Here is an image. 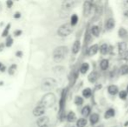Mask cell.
<instances>
[{
  "label": "cell",
  "mask_w": 128,
  "mask_h": 127,
  "mask_svg": "<svg viewBox=\"0 0 128 127\" xmlns=\"http://www.w3.org/2000/svg\"><path fill=\"white\" fill-rule=\"evenodd\" d=\"M68 48L66 46H58L53 51V59L55 62H60L66 57Z\"/></svg>",
  "instance_id": "6da1fadb"
},
{
  "label": "cell",
  "mask_w": 128,
  "mask_h": 127,
  "mask_svg": "<svg viewBox=\"0 0 128 127\" xmlns=\"http://www.w3.org/2000/svg\"><path fill=\"white\" fill-rule=\"evenodd\" d=\"M56 103V96L52 92L46 93V95L43 97L42 100H41L40 105H43L44 108H51Z\"/></svg>",
  "instance_id": "7a4b0ae2"
},
{
  "label": "cell",
  "mask_w": 128,
  "mask_h": 127,
  "mask_svg": "<svg viewBox=\"0 0 128 127\" xmlns=\"http://www.w3.org/2000/svg\"><path fill=\"white\" fill-rule=\"evenodd\" d=\"M57 85V82L54 78H46L42 81L41 84V89L44 92H47V91H51Z\"/></svg>",
  "instance_id": "3957f363"
},
{
  "label": "cell",
  "mask_w": 128,
  "mask_h": 127,
  "mask_svg": "<svg viewBox=\"0 0 128 127\" xmlns=\"http://www.w3.org/2000/svg\"><path fill=\"white\" fill-rule=\"evenodd\" d=\"M72 26L71 24H64L61 25L58 30V34L60 37H67L68 35L72 33Z\"/></svg>",
  "instance_id": "277c9868"
},
{
  "label": "cell",
  "mask_w": 128,
  "mask_h": 127,
  "mask_svg": "<svg viewBox=\"0 0 128 127\" xmlns=\"http://www.w3.org/2000/svg\"><path fill=\"white\" fill-rule=\"evenodd\" d=\"M92 8V4L90 1H86L84 3V7H83V12H84V17L89 16V14L91 13Z\"/></svg>",
  "instance_id": "5b68a950"
},
{
  "label": "cell",
  "mask_w": 128,
  "mask_h": 127,
  "mask_svg": "<svg viewBox=\"0 0 128 127\" xmlns=\"http://www.w3.org/2000/svg\"><path fill=\"white\" fill-rule=\"evenodd\" d=\"M78 3L76 1H72V0H68V1H64L62 3V8L64 10H70L74 7V5Z\"/></svg>",
  "instance_id": "8992f818"
},
{
  "label": "cell",
  "mask_w": 128,
  "mask_h": 127,
  "mask_svg": "<svg viewBox=\"0 0 128 127\" xmlns=\"http://www.w3.org/2000/svg\"><path fill=\"white\" fill-rule=\"evenodd\" d=\"M44 111H46V108H44L43 105H38L37 107L34 108L32 113H33V115L35 116V117H41V116L44 113Z\"/></svg>",
  "instance_id": "52a82bcc"
},
{
  "label": "cell",
  "mask_w": 128,
  "mask_h": 127,
  "mask_svg": "<svg viewBox=\"0 0 128 127\" xmlns=\"http://www.w3.org/2000/svg\"><path fill=\"white\" fill-rule=\"evenodd\" d=\"M49 118L48 117H40L37 121V125L38 127H47L49 125Z\"/></svg>",
  "instance_id": "ba28073f"
},
{
  "label": "cell",
  "mask_w": 128,
  "mask_h": 127,
  "mask_svg": "<svg viewBox=\"0 0 128 127\" xmlns=\"http://www.w3.org/2000/svg\"><path fill=\"white\" fill-rule=\"evenodd\" d=\"M98 50H100V47H98V44H93V45L90 46L89 49H88V51H87L88 56H90V57L94 56V55L98 51Z\"/></svg>",
  "instance_id": "9c48e42d"
},
{
  "label": "cell",
  "mask_w": 128,
  "mask_h": 127,
  "mask_svg": "<svg viewBox=\"0 0 128 127\" xmlns=\"http://www.w3.org/2000/svg\"><path fill=\"white\" fill-rule=\"evenodd\" d=\"M108 93L111 95H116L117 93H118V87L115 85H111L108 86L107 88Z\"/></svg>",
  "instance_id": "30bf717a"
},
{
  "label": "cell",
  "mask_w": 128,
  "mask_h": 127,
  "mask_svg": "<svg viewBox=\"0 0 128 127\" xmlns=\"http://www.w3.org/2000/svg\"><path fill=\"white\" fill-rule=\"evenodd\" d=\"M115 26V20L114 18H112V17H110V18L107 19V21H106V28L108 30V31H110V30L113 29Z\"/></svg>",
  "instance_id": "8fae6325"
},
{
  "label": "cell",
  "mask_w": 128,
  "mask_h": 127,
  "mask_svg": "<svg viewBox=\"0 0 128 127\" xmlns=\"http://www.w3.org/2000/svg\"><path fill=\"white\" fill-rule=\"evenodd\" d=\"M80 47H81L80 41L76 40L74 42V44H73L72 48V51L73 54H77V53H78V51H80Z\"/></svg>",
  "instance_id": "7c38bea8"
},
{
  "label": "cell",
  "mask_w": 128,
  "mask_h": 127,
  "mask_svg": "<svg viewBox=\"0 0 128 127\" xmlns=\"http://www.w3.org/2000/svg\"><path fill=\"white\" fill-rule=\"evenodd\" d=\"M127 51V45L125 42H121L118 44V53L123 56L125 52Z\"/></svg>",
  "instance_id": "4fadbf2b"
},
{
  "label": "cell",
  "mask_w": 128,
  "mask_h": 127,
  "mask_svg": "<svg viewBox=\"0 0 128 127\" xmlns=\"http://www.w3.org/2000/svg\"><path fill=\"white\" fill-rule=\"evenodd\" d=\"M98 121H100V115L98 113H92L90 116V123H91V125L94 126Z\"/></svg>",
  "instance_id": "5bb4252c"
},
{
  "label": "cell",
  "mask_w": 128,
  "mask_h": 127,
  "mask_svg": "<svg viewBox=\"0 0 128 127\" xmlns=\"http://www.w3.org/2000/svg\"><path fill=\"white\" fill-rule=\"evenodd\" d=\"M100 67L102 71H106V70L108 69L109 67V60L106 59V58H104L100 61Z\"/></svg>",
  "instance_id": "9a60e30c"
},
{
  "label": "cell",
  "mask_w": 128,
  "mask_h": 127,
  "mask_svg": "<svg viewBox=\"0 0 128 127\" xmlns=\"http://www.w3.org/2000/svg\"><path fill=\"white\" fill-rule=\"evenodd\" d=\"M114 116H115V110L112 108H110L106 112L104 117L106 119H111V118L114 117Z\"/></svg>",
  "instance_id": "2e32d148"
},
{
  "label": "cell",
  "mask_w": 128,
  "mask_h": 127,
  "mask_svg": "<svg viewBox=\"0 0 128 127\" xmlns=\"http://www.w3.org/2000/svg\"><path fill=\"white\" fill-rule=\"evenodd\" d=\"M97 79H98V74H97V72L96 71H92L89 74V76H88V80H89V82H91V83H95V82L97 81Z\"/></svg>",
  "instance_id": "e0dca14e"
},
{
  "label": "cell",
  "mask_w": 128,
  "mask_h": 127,
  "mask_svg": "<svg viewBox=\"0 0 128 127\" xmlns=\"http://www.w3.org/2000/svg\"><path fill=\"white\" fill-rule=\"evenodd\" d=\"M90 113H91V108H90V106H88V105H86V106L82 109V111H81V114H82V116L84 118L88 117V116L90 115Z\"/></svg>",
  "instance_id": "ac0fdd59"
},
{
  "label": "cell",
  "mask_w": 128,
  "mask_h": 127,
  "mask_svg": "<svg viewBox=\"0 0 128 127\" xmlns=\"http://www.w3.org/2000/svg\"><path fill=\"white\" fill-rule=\"evenodd\" d=\"M127 31L124 27H120L118 30V37L120 38H126L127 37Z\"/></svg>",
  "instance_id": "d6986e66"
},
{
  "label": "cell",
  "mask_w": 128,
  "mask_h": 127,
  "mask_svg": "<svg viewBox=\"0 0 128 127\" xmlns=\"http://www.w3.org/2000/svg\"><path fill=\"white\" fill-rule=\"evenodd\" d=\"M91 32L94 37H98L100 36V28L97 25H93L92 27L91 28Z\"/></svg>",
  "instance_id": "ffe728a7"
},
{
  "label": "cell",
  "mask_w": 128,
  "mask_h": 127,
  "mask_svg": "<svg viewBox=\"0 0 128 127\" xmlns=\"http://www.w3.org/2000/svg\"><path fill=\"white\" fill-rule=\"evenodd\" d=\"M87 125V120L86 119H79L78 120H77L76 126L77 127H86Z\"/></svg>",
  "instance_id": "44dd1931"
},
{
  "label": "cell",
  "mask_w": 128,
  "mask_h": 127,
  "mask_svg": "<svg viewBox=\"0 0 128 127\" xmlns=\"http://www.w3.org/2000/svg\"><path fill=\"white\" fill-rule=\"evenodd\" d=\"M90 68V65L88 63H83L82 65H81L80 67V72L82 73V74H86V72L88 71V70H89Z\"/></svg>",
  "instance_id": "7402d4cb"
},
{
  "label": "cell",
  "mask_w": 128,
  "mask_h": 127,
  "mask_svg": "<svg viewBox=\"0 0 128 127\" xmlns=\"http://www.w3.org/2000/svg\"><path fill=\"white\" fill-rule=\"evenodd\" d=\"M67 121L68 122H74L76 120V114L74 113L73 112H70L69 113L67 114Z\"/></svg>",
  "instance_id": "603a6c76"
},
{
  "label": "cell",
  "mask_w": 128,
  "mask_h": 127,
  "mask_svg": "<svg viewBox=\"0 0 128 127\" xmlns=\"http://www.w3.org/2000/svg\"><path fill=\"white\" fill-rule=\"evenodd\" d=\"M108 45L106 44H102L100 46V51L102 55H106V53L108 52Z\"/></svg>",
  "instance_id": "cb8c5ba5"
},
{
  "label": "cell",
  "mask_w": 128,
  "mask_h": 127,
  "mask_svg": "<svg viewBox=\"0 0 128 127\" xmlns=\"http://www.w3.org/2000/svg\"><path fill=\"white\" fill-rule=\"evenodd\" d=\"M82 95H83L84 98H90V97L92 96V90L90 88L84 89V90H83V92H82Z\"/></svg>",
  "instance_id": "d4e9b609"
},
{
  "label": "cell",
  "mask_w": 128,
  "mask_h": 127,
  "mask_svg": "<svg viewBox=\"0 0 128 127\" xmlns=\"http://www.w3.org/2000/svg\"><path fill=\"white\" fill-rule=\"evenodd\" d=\"M120 75L128 74V65L127 64H123V65L120 68Z\"/></svg>",
  "instance_id": "484cf974"
},
{
  "label": "cell",
  "mask_w": 128,
  "mask_h": 127,
  "mask_svg": "<svg viewBox=\"0 0 128 127\" xmlns=\"http://www.w3.org/2000/svg\"><path fill=\"white\" fill-rule=\"evenodd\" d=\"M74 103H75V105L80 106V105H82L83 103H84V99H83V98H81L80 96H77V97H75Z\"/></svg>",
  "instance_id": "4316f807"
},
{
  "label": "cell",
  "mask_w": 128,
  "mask_h": 127,
  "mask_svg": "<svg viewBox=\"0 0 128 127\" xmlns=\"http://www.w3.org/2000/svg\"><path fill=\"white\" fill-rule=\"evenodd\" d=\"M78 21V16L76 15V14H73V15L71 17V23H70V24H72V26L76 25Z\"/></svg>",
  "instance_id": "83f0119b"
},
{
  "label": "cell",
  "mask_w": 128,
  "mask_h": 127,
  "mask_svg": "<svg viewBox=\"0 0 128 127\" xmlns=\"http://www.w3.org/2000/svg\"><path fill=\"white\" fill-rule=\"evenodd\" d=\"M118 97H120V99L125 100L126 98V97H127V92H126V91H125V90L120 91V93H118Z\"/></svg>",
  "instance_id": "f1b7e54d"
},
{
  "label": "cell",
  "mask_w": 128,
  "mask_h": 127,
  "mask_svg": "<svg viewBox=\"0 0 128 127\" xmlns=\"http://www.w3.org/2000/svg\"><path fill=\"white\" fill-rule=\"evenodd\" d=\"M16 69H17V65H16V64H12V65L9 68V74H10V75L14 74Z\"/></svg>",
  "instance_id": "f546056e"
},
{
  "label": "cell",
  "mask_w": 128,
  "mask_h": 127,
  "mask_svg": "<svg viewBox=\"0 0 128 127\" xmlns=\"http://www.w3.org/2000/svg\"><path fill=\"white\" fill-rule=\"evenodd\" d=\"M12 43H13V40H12V38L9 37L8 38H7V40H6V44H5V45H6L7 47H10V46L12 44Z\"/></svg>",
  "instance_id": "4dcf8cb0"
},
{
  "label": "cell",
  "mask_w": 128,
  "mask_h": 127,
  "mask_svg": "<svg viewBox=\"0 0 128 127\" xmlns=\"http://www.w3.org/2000/svg\"><path fill=\"white\" fill-rule=\"evenodd\" d=\"M9 30H10V24H8V25H7L6 29H5L4 31L3 34H2V36H3V37H5V36L8 35V31H9Z\"/></svg>",
  "instance_id": "1f68e13d"
},
{
  "label": "cell",
  "mask_w": 128,
  "mask_h": 127,
  "mask_svg": "<svg viewBox=\"0 0 128 127\" xmlns=\"http://www.w3.org/2000/svg\"><path fill=\"white\" fill-rule=\"evenodd\" d=\"M123 58H124V59H125L126 61H128V50L125 52V54L123 55Z\"/></svg>",
  "instance_id": "d6a6232c"
},
{
  "label": "cell",
  "mask_w": 128,
  "mask_h": 127,
  "mask_svg": "<svg viewBox=\"0 0 128 127\" xmlns=\"http://www.w3.org/2000/svg\"><path fill=\"white\" fill-rule=\"evenodd\" d=\"M5 71V66L0 62V71Z\"/></svg>",
  "instance_id": "836d02e7"
},
{
  "label": "cell",
  "mask_w": 128,
  "mask_h": 127,
  "mask_svg": "<svg viewBox=\"0 0 128 127\" xmlns=\"http://www.w3.org/2000/svg\"><path fill=\"white\" fill-rule=\"evenodd\" d=\"M21 33H22V31H19V30H18V31H16L14 32V35L15 36H20Z\"/></svg>",
  "instance_id": "e575fe53"
},
{
  "label": "cell",
  "mask_w": 128,
  "mask_h": 127,
  "mask_svg": "<svg viewBox=\"0 0 128 127\" xmlns=\"http://www.w3.org/2000/svg\"><path fill=\"white\" fill-rule=\"evenodd\" d=\"M21 17V15L19 12H16L15 15H14V17H15V18H18V17Z\"/></svg>",
  "instance_id": "d590c367"
},
{
  "label": "cell",
  "mask_w": 128,
  "mask_h": 127,
  "mask_svg": "<svg viewBox=\"0 0 128 127\" xmlns=\"http://www.w3.org/2000/svg\"><path fill=\"white\" fill-rule=\"evenodd\" d=\"M6 3H7V5H8V7H10L12 4H13V3H12V1H8Z\"/></svg>",
  "instance_id": "8d00e7d4"
},
{
  "label": "cell",
  "mask_w": 128,
  "mask_h": 127,
  "mask_svg": "<svg viewBox=\"0 0 128 127\" xmlns=\"http://www.w3.org/2000/svg\"><path fill=\"white\" fill-rule=\"evenodd\" d=\"M124 6H125L126 8H127V10H128V1L124 2Z\"/></svg>",
  "instance_id": "74e56055"
},
{
  "label": "cell",
  "mask_w": 128,
  "mask_h": 127,
  "mask_svg": "<svg viewBox=\"0 0 128 127\" xmlns=\"http://www.w3.org/2000/svg\"><path fill=\"white\" fill-rule=\"evenodd\" d=\"M22 51H18L17 52V57H22Z\"/></svg>",
  "instance_id": "f35d334b"
},
{
  "label": "cell",
  "mask_w": 128,
  "mask_h": 127,
  "mask_svg": "<svg viewBox=\"0 0 128 127\" xmlns=\"http://www.w3.org/2000/svg\"><path fill=\"white\" fill-rule=\"evenodd\" d=\"M124 16H125V17H128V10H126V11L124 12Z\"/></svg>",
  "instance_id": "ab89813d"
},
{
  "label": "cell",
  "mask_w": 128,
  "mask_h": 127,
  "mask_svg": "<svg viewBox=\"0 0 128 127\" xmlns=\"http://www.w3.org/2000/svg\"><path fill=\"white\" fill-rule=\"evenodd\" d=\"M127 93H128V85H127Z\"/></svg>",
  "instance_id": "60d3db41"
}]
</instances>
